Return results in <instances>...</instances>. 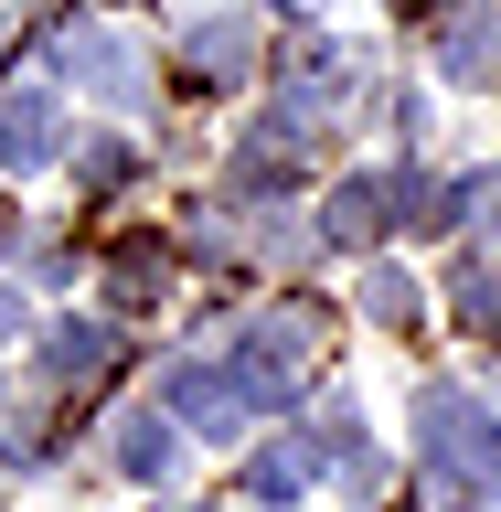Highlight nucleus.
Segmentation results:
<instances>
[{
    "instance_id": "1",
    "label": "nucleus",
    "mask_w": 501,
    "mask_h": 512,
    "mask_svg": "<svg viewBox=\"0 0 501 512\" xmlns=\"http://www.w3.org/2000/svg\"><path fill=\"white\" fill-rule=\"evenodd\" d=\"M299 363H310V320H288V310H278V320H256L246 342L224 352V374L246 384L256 406H267V395H288V384H299Z\"/></svg>"
},
{
    "instance_id": "2",
    "label": "nucleus",
    "mask_w": 501,
    "mask_h": 512,
    "mask_svg": "<svg viewBox=\"0 0 501 512\" xmlns=\"http://www.w3.org/2000/svg\"><path fill=\"white\" fill-rule=\"evenodd\" d=\"M246 406H256V395L224 374V363H182V374H171V416H203V438H235Z\"/></svg>"
},
{
    "instance_id": "3",
    "label": "nucleus",
    "mask_w": 501,
    "mask_h": 512,
    "mask_svg": "<svg viewBox=\"0 0 501 512\" xmlns=\"http://www.w3.org/2000/svg\"><path fill=\"white\" fill-rule=\"evenodd\" d=\"M384 214H395V171H384V182H374V171H352V182L320 203V235H331V246H374Z\"/></svg>"
},
{
    "instance_id": "4",
    "label": "nucleus",
    "mask_w": 501,
    "mask_h": 512,
    "mask_svg": "<svg viewBox=\"0 0 501 512\" xmlns=\"http://www.w3.org/2000/svg\"><path fill=\"white\" fill-rule=\"evenodd\" d=\"M107 363H118V331H107V320H54V331H43V374L54 384H96Z\"/></svg>"
},
{
    "instance_id": "5",
    "label": "nucleus",
    "mask_w": 501,
    "mask_h": 512,
    "mask_svg": "<svg viewBox=\"0 0 501 512\" xmlns=\"http://www.w3.org/2000/svg\"><path fill=\"white\" fill-rule=\"evenodd\" d=\"M54 96H0V171H43V150H54Z\"/></svg>"
},
{
    "instance_id": "6",
    "label": "nucleus",
    "mask_w": 501,
    "mask_h": 512,
    "mask_svg": "<svg viewBox=\"0 0 501 512\" xmlns=\"http://www.w3.org/2000/svg\"><path fill=\"white\" fill-rule=\"evenodd\" d=\"M118 470H128V480H160V470H171V406L118 416Z\"/></svg>"
},
{
    "instance_id": "7",
    "label": "nucleus",
    "mask_w": 501,
    "mask_h": 512,
    "mask_svg": "<svg viewBox=\"0 0 501 512\" xmlns=\"http://www.w3.org/2000/svg\"><path fill=\"white\" fill-rule=\"evenodd\" d=\"M64 75H96L107 96H139V64H128L118 32H75V43H64Z\"/></svg>"
},
{
    "instance_id": "8",
    "label": "nucleus",
    "mask_w": 501,
    "mask_h": 512,
    "mask_svg": "<svg viewBox=\"0 0 501 512\" xmlns=\"http://www.w3.org/2000/svg\"><path fill=\"white\" fill-rule=\"evenodd\" d=\"M448 75H459V86H491V75H501V22H491V11L448 22Z\"/></svg>"
},
{
    "instance_id": "9",
    "label": "nucleus",
    "mask_w": 501,
    "mask_h": 512,
    "mask_svg": "<svg viewBox=\"0 0 501 512\" xmlns=\"http://www.w3.org/2000/svg\"><path fill=\"white\" fill-rule=\"evenodd\" d=\"M299 480H310V448H256V459H246L256 502H299Z\"/></svg>"
},
{
    "instance_id": "10",
    "label": "nucleus",
    "mask_w": 501,
    "mask_h": 512,
    "mask_svg": "<svg viewBox=\"0 0 501 512\" xmlns=\"http://www.w3.org/2000/svg\"><path fill=\"white\" fill-rule=\"evenodd\" d=\"M246 54H256L246 22H203L192 32V64H203V75H246Z\"/></svg>"
},
{
    "instance_id": "11",
    "label": "nucleus",
    "mask_w": 501,
    "mask_h": 512,
    "mask_svg": "<svg viewBox=\"0 0 501 512\" xmlns=\"http://www.w3.org/2000/svg\"><path fill=\"white\" fill-rule=\"evenodd\" d=\"M363 310H374L384 331H406V320H416V278H395V267H374V288H363Z\"/></svg>"
},
{
    "instance_id": "12",
    "label": "nucleus",
    "mask_w": 501,
    "mask_h": 512,
    "mask_svg": "<svg viewBox=\"0 0 501 512\" xmlns=\"http://www.w3.org/2000/svg\"><path fill=\"white\" fill-rule=\"evenodd\" d=\"M459 310H470V320L501 310V278H491V267H470V278H459Z\"/></svg>"
},
{
    "instance_id": "13",
    "label": "nucleus",
    "mask_w": 501,
    "mask_h": 512,
    "mask_svg": "<svg viewBox=\"0 0 501 512\" xmlns=\"http://www.w3.org/2000/svg\"><path fill=\"white\" fill-rule=\"evenodd\" d=\"M0 331H22V299H11V288H0Z\"/></svg>"
}]
</instances>
